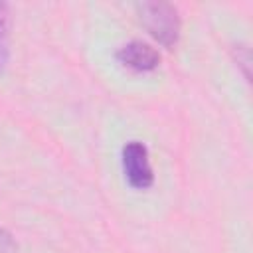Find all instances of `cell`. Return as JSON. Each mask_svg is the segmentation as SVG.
Segmentation results:
<instances>
[{"instance_id": "obj_1", "label": "cell", "mask_w": 253, "mask_h": 253, "mask_svg": "<svg viewBox=\"0 0 253 253\" xmlns=\"http://www.w3.org/2000/svg\"><path fill=\"white\" fill-rule=\"evenodd\" d=\"M136 16L148 36L166 49H172L182 34V20L178 8L168 2H150L142 0L134 4Z\"/></svg>"}, {"instance_id": "obj_2", "label": "cell", "mask_w": 253, "mask_h": 253, "mask_svg": "<svg viewBox=\"0 0 253 253\" xmlns=\"http://www.w3.org/2000/svg\"><path fill=\"white\" fill-rule=\"evenodd\" d=\"M121 164L125 180L134 190H148L154 184L148 148L140 140H128L121 150Z\"/></svg>"}, {"instance_id": "obj_3", "label": "cell", "mask_w": 253, "mask_h": 253, "mask_svg": "<svg viewBox=\"0 0 253 253\" xmlns=\"http://www.w3.org/2000/svg\"><path fill=\"white\" fill-rule=\"evenodd\" d=\"M115 59L123 67H128V69L140 71V73L154 71L160 65V53H158V49L152 47L146 42H140V40H132V42L121 45L115 51Z\"/></svg>"}, {"instance_id": "obj_4", "label": "cell", "mask_w": 253, "mask_h": 253, "mask_svg": "<svg viewBox=\"0 0 253 253\" xmlns=\"http://www.w3.org/2000/svg\"><path fill=\"white\" fill-rule=\"evenodd\" d=\"M10 63V6L0 0V75Z\"/></svg>"}, {"instance_id": "obj_5", "label": "cell", "mask_w": 253, "mask_h": 253, "mask_svg": "<svg viewBox=\"0 0 253 253\" xmlns=\"http://www.w3.org/2000/svg\"><path fill=\"white\" fill-rule=\"evenodd\" d=\"M233 55H235L237 65H239L241 71H243V77L249 81V79H251V51H249V47H247L245 43H237V45L233 47Z\"/></svg>"}, {"instance_id": "obj_6", "label": "cell", "mask_w": 253, "mask_h": 253, "mask_svg": "<svg viewBox=\"0 0 253 253\" xmlns=\"http://www.w3.org/2000/svg\"><path fill=\"white\" fill-rule=\"evenodd\" d=\"M0 253H18V245L16 239L12 237V233L8 229H4L0 225Z\"/></svg>"}]
</instances>
